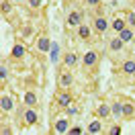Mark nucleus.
I'll list each match as a JSON object with an SVG mask.
<instances>
[{
    "instance_id": "f257e3e1",
    "label": "nucleus",
    "mask_w": 135,
    "mask_h": 135,
    "mask_svg": "<svg viewBox=\"0 0 135 135\" xmlns=\"http://www.w3.org/2000/svg\"><path fill=\"white\" fill-rule=\"evenodd\" d=\"M80 66L84 70L86 76H96L98 72V66H100V51L96 49H86L82 59H80Z\"/></svg>"
},
{
    "instance_id": "f03ea898",
    "label": "nucleus",
    "mask_w": 135,
    "mask_h": 135,
    "mask_svg": "<svg viewBox=\"0 0 135 135\" xmlns=\"http://www.w3.org/2000/svg\"><path fill=\"white\" fill-rule=\"evenodd\" d=\"M74 102V94L72 90H64V88H57L55 94H53V104H51V109L55 110H66L70 104Z\"/></svg>"
},
{
    "instance_id": "7ed1b4c3",
    "label": "nucleus",
    "mask_w": 135,
    "mask_h": 135,
    "mask_svg": "<svg viewBox=\"0 0 135 135\" xmlns=\"http://www.w3.org/2000/svg\"><path fill=\"white\" fill-rule=\"evenodd\" d=\"M92 29H94V33H96V35H104L110 29L109 17L102 15V12H94V17H92Z\"/></svg>"
},
{
    "instance_id": "20e7f679",
    "label": "nucleus",
    "mask_w": 135,
    "mask_h": 135,
    "mask_svg": "<svg viewBox=\"0 0 135 135\" xmlns=\"http://www.w3.org/2000/svg\"><path fill=\"white\" fill-rule=\"evenodd\" d=\"M74 86V74L70 72V68L61 66L57 72V88H64V90H72Z\"/></svg>"
},
{
    "instance_id": "39448f33",
    "label": "nucleus",
    "mask_w": 135,
    "mask_h": 135,
    "mask_svg": "<svg viewBox=\"0 0 135 135\" xmlns=\"http://www.w3.org/2000/svg\"><path fill=\"white\" fill-rule=\"evenodd\" d=\"M37 121H39L37 109H35V107H25V104H23V110H21V125L23 127H33Z\"/></svg>"
},
{
    "instance_id": "423d86ee",
    "label": "nucleus",
    "mask_w": 135,
    "mask_h": 135,
    "mask_svg": "<svg viewBox=\"0 0 135 135\" xmlns=\"http://www.w3.org/2000/svg\"><path fill=\"white\" fill-rule=\"evenodd\" d=\"M84 10L82 8H72L70 12L66 15V27L68 29H78V27L84 23Z\"/></svg>"
},
{
    "instance_id": "0eeeda50",
    "label": "nucleus",
    "mask_w": 135,
    "mask_h": 135,
    "mask_svg": "<svg viewBox=\"0 0 135 135\" xmlns=\"http://www.w3.org/2000/svg\"><path fill=\"white\" fill-rule=\"evenodd\" d=\"M123 121L125 123L135 121V100L131 96H123Z\"/></svg>"
},
{
    "instance_id": "6e6552de",
    "label": "nucleus",
    "mask_w": 135,
    "mask_h": 135,
    "mask_svg": "<svg viewBox=\"0 0 135 135\" xmlns=\"http://www.w3.org/2000/svg\"><path fill=\"white\" fill-rule=\"evenodd\" d=\"M80 55H78L74 49H68L66 53H64V57H61V66H66V68H76V66H80Z\"/></svg>"
},
{
    "instance_id": "1a4fd4ad",
    "label": "nucleus",
    "mask_w": 135,
    "mask_h": 135,
    "mask_svg": "<svg viewBox=\"0 0 135 135\" xmlns=\"http://www.w3.org/2000/svg\"><path fill=\"white\" fill-rule=\"evenodd\" d=\"M12 109H15V98L2 90V94H0V110H2V115H10Z\"/></svg>"
},
{
    "instance_id": "9d476101",
    "label": "nucleus",
    "mask_w": 135,
    "mask_h": 135,
    "mask_svg": "<svg viewBox=\"0 0 135 135\" xmlns=\"http://www.w3.org/2000/svg\"><path fill=\"white\" fill-rule=\"evenodd\" d=\"M125 27H127V15H125V12H117V15H113V18H110V29H113L115 33L123 31Z\"/></svg>"
},
{
    "instance_id": "9b49d317",
    "label": "nucleus",
    "mask_w": 135,
    "mask_h": 135,
    "mask_svg": "<svg viewBox=\"0 0 135 135\" xmlns=\"http://www.w3.org/2000/svg\"><path fill=\"white\" fill-rule=\"evenodd\" d=\"M110 113H113V119L115 121H123V98L121 96H115L113 102H110Z\"/></svg>"
},
{
    "instance_id": "f8f14e48",
    "label": "nucleus",
    "mask_w": 135,
    "mask_h": 135,
    "mask_svg": "<svg viewBox=\"0 0 135 135\" xmlns=\"http://www.w3.org/2000/svg\"><path fill=\"white\" fill-rule=\"evenodd\" d=\"M92 33H94V29L92 25H86V23H82V25L76 29V35H78V39L80 41H92Z\"/></svg>"
},
{
    "instance_id": "ddd939ff",
    "label": "nucleus",
    "mask_w": 135,
    "mask_h": 135,
    "mask_svg": "<svg viewBox=\"0 0 135 135\" xmlns=\"http://www.w3.org/2000/svg\"><path fill=\"white\" fill-rule=\"evenodd\" d=\"M119 74L121 76H127V78H131L135 74V57H127L121 66H119Z\"/></svg>"
},
{
    "instance_id": "4468645a",
    "label": "nucleus",
    "mask_w": 135,
    "mask_h": 135,
    "mask_svg": "<svg viewBox=\"0 0 135 135\" xmlns=\"http://www.w3.org/2000/svg\"><path fill=\"white\" fill-rule=\"evenodd\" d=\"M94 117H98V119H113V113H110V104L109 102H98L96 104V109H94Z\"/></svg>"
},
{
    "instance_id": "2eb2a0df",
    "label": "nucleus",
    "mask_w": 135,
    "mask_h": 135,
    "mask_svg": "<svg viewBox=\"0 0 135 135\" xmlns=\"http://www.w3.org/2000/svg\"><path fill=\"white\" fill-rule=\"evenodd\" d=\"M23 104L37 109V104H39V94L35 92V90H25V94H23Z\"/></svg>"
},
{
    "instance_id": "dca6fc26",
    "label": "nucleus",
    "mask_w": 135,
    "mask_h": 135,
    "mask_svg": "<svg viewBox=\"0 0 135 135\" xmlns=\"http://www.w3.org/2000/svg\"><path fill=\"white\" fill-rule=\"evenodd\" d=\"M123 47H125V41L119 35H115V37L109 39V51L110 53H119V51H123Z\"/></svg>"
},
{
    "instance_id": "f3484780",
    "label": "nucleus",
    "mask_w": 135,
    "mask_h": 135,
    "mask_svg": "<svg viewBox=\"0 0 135 135\" xmlns=\"http://www.w3.org/2000/svg\"><path fill=\"white\" fill-rule=\"evenodd\" d=\"M25 53H27L25 45L17 41L15 45H12V49H10V59H23V57H25Z\"/></svg>"
},
{
    "instance_id": "a211bd4d",
    "label": "nucleus",
    "mask_w": 135,
    "mask_h": 135,
    "mask_svg": "<svg viewBox=\"0 0 135 135\" xmlns=\"http://www.w3.org/2000/svg\"><path fill=\"white\" fill-rule=\"evenodd\" d=\"M68 129H70L68 119H57V121H53V127H51L53 133H68Z\"/></svg>"
},
{
    "instance_id": "6ab92c4d",
    "label": "nucleus",
    "mask_w": 135,
    "mask_h": 135,
    "mask_svg": "<svg viewBox=\"0 0 135 135\" xmlns=\"http://www.w3.org/2000/svg\"><path fill=\"white\" fill-rule=\"evenodd\" d=\"M88 133L90 135H96V133H104V127H102V119H94L88 123Z\"/></svg>"
},
{
    "instance_id": "aec40b11",
    "label": "nucleus",
    "mask_w": 135,
    "mask_h": 135,
    "mask_svg": "<svg viewBox=\"0 0 135 135\" xmlns=\"http://www.w3.org/2000/svg\"><path fill=\"white\" fill-rule=\"evenodd\" d=\"M37 47L41 51H51V43H49V37L43 33L41 37H39V41H37Z\"/></svg>"
},
{
    "instance_id": "412c9836",
    "label": "nucleus",
    "mask_w": 135,
    "mask_h": 135,
    "mask_svg": "<svg viewBox=\"0 0 135 135\" xmlns=\"http://www.w3.org/2000/svg\"><path fill=\"white\" fill-rule=\"evenodd\" d=\"M119 37H121V39H123V41H125V43H129V41H131V39H135V37H133V29H131V27H129V25H127L125 27V29H123V31H119Z\"/></svg>"
},
{
    "instance_id": "4be33fe9",
    "label": "nucleus",
    "mask_w": 135,
    "mask_h": 135,
    "mask_svg": "<svg viewBox=\"0 0 135 135\" xmlns=\"http://www.w3.org/2000/svg\"><path fill=\"white\" fill-rule=\"evenodd\" d=\"M0 84H2V90H4V86H6V82H8V70H6V61L2 59V64H0Z\"/></svg>"
},
{
    "instance_id": "5701e85b",
    "label": "nucleus",
    "mask_w": 135,
    "mask_h": 135,
    "mask_svg": "<svg viewBox=\"0 0 135 135\" xmlns=\"http://www.w3.org/2000/svg\"><path fill=\"white\" fill-rule=\"evenodd\" d=\"M0 12H2V17H8L12 12V2L10 0H2L0 2Z\"/></svg>"
},
{
    "instance_id": "b1692460",
    "label": "nucleus",
    "mask_w": 135,
    "mask_h": 135,
    "mask_svg": "<svg viewBox=\"0 0 135 135\" xmlns=\"http://www.w3.org/2000/svg\"><path fill=\"white\" fill-rule=\"evenodd\" d=\"M86 6L90 10H96V12H100V6H102V0H84Z\"/></svg>"
},
{
    "instance_id": "393cba45",
    "label": "nucleus",
    "mask_w": 135,
    "mask_h": 135,
    "mask_svg": "<svg viewBox=\"0 0 135 135\" xmlns=\"http://www.w3.org/2000/svg\"><path fill=\"white\" fill-rule=\"evenodd\" d=\"M121 131H123V129H121V121H115V125H110V129L107 131V133L109 135H119Z\"/></svg>"
},
{
    "instance_id": "a878e982",
    "label": "nucleus",
    "mask_w": 135,
    "mask_h": 135,
    "mask_svg": "<svg viewBox=\"0 0 135 135\" xmlns=\"http://www.w3.org/2000/svg\"><path fill=\"white\" fill-rule=\"evenodd\" d=\"M127 25L131 27V29H135V10H127Z\"/></svg>"
},
{
    "instance_id": "bb28decb",
    "label": "nucleus",
    "mask_w": 135,
    "mask_h": 135,
    "mask_svg": "<svg viewBox=\"0 0 135 135\" xmlns=\"http://www.w3.org/2000/svg\"><path fill=\"white\" fill-rule=\"evenodd\" d=\"M66 115H70V117H78V115H80V109H78V107H74V102H72V104L66 109Z\"/></svg>"
},
{
    "instance_id": "cd10ccee",
    "label": "nucleus",
    "mask_w": 135,
    "mask_h": 135,
    "mask_svg": "<svg viewBox=\"0 0 135 135\" xmlns=\"http://www.w3.org/2000/svg\"><path fill=\"white\" fill-rule=\"evenodd\" d=\"M27 4H29V6H31V8H41L43 6V0H27Z\"/></svg>"
},
{
    "instance_id": "c85d7f7f",
    "label": "nucleus",
    "mask_w": 135,
    "mask_h": 135,
    "mask_svg": "<svg viewBox=\"0 0 135 135\" xmlns=\"http://www.w3.org/2000/svg\"><path fill=\"white\" fill-rule=\"evenodd\" d=\"M68 133H70V135H80V133H84V131H82V127H80V125H74V127L68 129Z\"/></svg>"
},
{
    "instance_id": "c756f323",
    "label": "nucleus",
    "mask_w": 135,
    "mask_h": 135,
    "mask_svg": "<svg viewBox=\"0 0 135 135\" xmlns=\"http://www.w3.org/2000/svg\"><path fill=\"white\" fill-rule=\"evenodd\" d=\"M0 133H2V135H10V133H12V129H10V125H6V123L2 121V125H0Z\"/></svg>"
},
{
    "instance_id": "7c9ffc66",
    "label": "nucleus",
    "mask_w": 135,
    "mask_h": 135,
    "mask_svg": "<svg viewBox=\"0 0 135 135\" xmlns=\"http://www.w3.org/2000/svg\"><path fill=\"white\" fill-rule=\"evenodd\" d=\"M10 2H12V4H25L27 0H10Z\"/></svg>"
},
{
    "instance_id": "2f4dec72",
    "label": "nucleus",
    "mask_w": 135,
    "mask_h": 135,
    "mask_svg": "<svg viewBox=\"0 0 135 135\" xmlns=\"http://www.w3.org/2000/svg\"><path fill=\"white\" fill-rule=\"evenodd\" d=\"M131 4H133V6H135V0H131Z\"/></svg>"
},
{
    "instance_id": "473e14b6",
    "label": "nucleus",
    "mask_w": 135,
    "mask_h": 135,
    "mask_svg": "<svg viewBox=\"0 0 135 135\" xmlns=\"http://www.w3.org/2000/svg\"><path fill=\"white\" fill-rule=\"evenodd\" d=\"M131 78H133V82H135V74H133V76H131Z\"/></svg>"
},
{
    "instance_id": "72a5a7b5",
    "label": "nucleus",
    "mask_w": 135,
    "mask_h": 135,
    "mask_svg": "<svg viewBox=\"0 0 135 135\" xmlns=\"http://www.w3.org/2000/svg\"><path fill=\"white\" fill-rule=\"evenodd\" d=\"M133 37H135V29H133Z\"/></svg>"
}]
</instances>
